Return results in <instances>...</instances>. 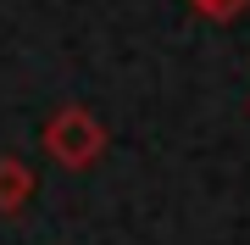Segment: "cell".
Segmentation results:
<instances>
[{"label": "cell", "mask_w": 250, "mask_h": 245, "mask_svg": "<svg viewBox=\"0 0 250 245\" xmlns=\"http://www.w3.org/2000/svg\"><path fill=\"white\" fill-rule=\"evenodd\" d=\"M39 145H45V156L56 167H67V173H89L100 156H106V123L95 117L89 106H62V111H50L45 128H39Z\"/></svg>", "instance_id": "6da1fadb"}, {"label": "cell", "mask_w": 250, "mask_h": 245, "mask_svg": "<svg viewBox=\"0 0 250 245\" xmlns=\"http://www.w3.org/2000/svg\"><path fill=\"white\" fill-rule=\"evenodd\" d=\"M28 200H34V167L22 156H0V212L17 218Z\"/></svg>", "instance_id": "7a4b0ae2"}, {"label": "cell", "mask_w": 250, "mask_h": 245, "mask_svg": "<svg viewBox=\"0 0 250 245\" xmlns=\"http://www.w3.org/2000/svg\"><path fill=\"white\" fill-rule=\"evenodd\" d=\"M189 11L206 17V22H239L250 11V0H189Z\"/></svg>", "instance_id": "3957f363"}]
</instances>
